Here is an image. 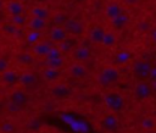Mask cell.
<instances>
[{
  "mask_svg": "<svg viewBox=\"0 0 156 133\" xmlns=\"http://www.w3.org/2000/svg\"><path fill=\"white\" fill-rule=\"evenodd\" d=\"M104 102L107 109H110L112 112H121L126 107V100L124 98L117 93V92H110L105 95Z\"/></svg>",
  "mask_w": 156,
  "mask_h": 133,
  "instance_id": "6da1fadb",
  "label": "cell"
},
{
  "mask_svg": "<svg viewBox=\"0 0 156 133\" xmlns=\"http://www.w3.org/2000/svg\"><path fill=\"white\" fill-rule=\"evenodd\" d=\"M119 78V73L116 68L113 67H105L100 71L99 76H98V81L100 83V85L102 87H111L112 84H115Z\"/></svg>",
  "mask_w": 156,
  "mask_h": 133,
  "instance_id": "7a4b0ae2",
  "label": "cell"
},
{
  "mask_svg": "<svg viewBox=\"0 0 156 133\" xmlns=\"http://www.w3.org/2000/svg\"><path fill=\"white\" fill-rule=\"evenodd\" d=\"M150 71H151V65L146 61H136L133 66V73L138 81L149 79Z\"/></svg>",
  "mask_w": 156,
  "mask_h": 133,
  "instance_id": "3957f363",
  "label": "cell"
},
{
  "mask_svg": "<svg viewBox=\"0 0 156 133\" xmlns=\"http://www.w3.org/2000/svg\"><path fill=\"white\" fill-rule=\"evenodd\" d=\"M152 94V87L145 81H139L134 87V96L138 100H145Z\"/></svg>",
  "mask_w": 156,
  "mask_h": 133,
  "instance_id": "277c9868",
  "label": "cell"
},
{
  "mask_svg": "<svg viewBox=\"0 0 156 133\" xmlns=\"http://www.w3.org/2000/svg\"><path fill=\"white\" fill-rule=\"evenodd\" d=\"M10 101L17 104L18 106L21 107H24L29 104L30 101V96L27 92L24 90H21V89H16V90H12L11 94H10Z\"/></svg>",
  "mask_w": 156,
  "mask_h": 133,
  "instance_id": "5b68a950",
  "label": "cell"
},
{
  "mask_svg": "<svg viewBox=\"0 0 156 133\" xmlns=\"http://www.w3.org/2000/svg\"><path fill=\"white\" fill-rule=\"evenodd\" d=\"M51 95L55 98V99H65L67 96L71 95L72 90L71 88L67 85V84H63V83H58V84H55L51 89Z\"/></svg>",
  "mask_w": 156,
  "mask_h": 133,
  "instance_id": "8992f818",
  "label": "cell"
},
{
  "mask_svg": "<svg viewBox=\"0 0 156 133\" xmlns=\"http://www.w3.org/2000/svg\"><path fill=\"white\" fill-rule=\"evenodd\" d=\"M101 127L107 132H116L118 128V120L113 113L105 115L101 120Z\"/></svg>",
  "mask_w": 156,
  "mask_h": 133,
  "instance_id": "52a82bcc",
  "label": "cell"
},
{
  "mask_svg": "<svg viewBox=\"0 0 156 133\" xmlns=\"http://www.w3.org/2000/svg\"><path fill=\"white\" fill-rule=\"evenodd\" d=\"M18 78H20V74L16 72V71H12V70H6L5 72L1 73L0 76V81L7 85H13L18 82Z\"/></svg>",
  "mask_w": 156,
  "mask_h": 133,
  "instance_id": "ba28073f",
  "label": "cell"
},
{
  "mask_svg": "<svg viewBox=\"0 0 156 133\" xmlns=\"http://www.w3.org/2000/svg\"><path fill=\"white\" fill-rule=\"evenodd\" d=\"M35 82H37V77H35V74H33V73H30V72H24V73L20 74L18 83H20L22 87L29 88V87L34 85Z\"/></svg>",
  "mask_w": 156,
  "mask_h": 133,
  "instance_id": "9c48e42d",
  "label": "cell"
},
{
  "mask_svg": "<svg viewBox=\"0 0 156 133\" xmlns=\"http://www.w3.org/2000/svg\"><path fill=\"white\" fill-rule=\"evenodd\" d=\"M68 72H69V74H71L72 77H74V78H84V77L88 74V70H87L83 65H80V63H74V65H72V66L69 67Z\"/></svg>",
  "mask_w": 156,
  "mask_h": 133,
  "instance_id": "30bf717a",
  "label": "cell"
},
{
  "mask_svg": "<svg viewBox=\"0 0 156 133\" xmlns=\"http://www.w3.org/2000/svg\"><path fill=\"white\" fill-rule=\"evenodd\" d=\"M50 38H51V40H54V41L61 43V41H63V40L67 38V32H66V29H63V28H61V27H56V28L51 29V32H50Z\"/></svg>",
  "mask_w": 156,
  "mask_h": 133,
  "instance_id": "8fae6325",
  "label": "cell"
},
{
  "mask_svg": "<svg viewBox=\"0 0 156 133\" xmlns=\"http://www.w3.org/2000/svg\"><path fill=\"white\" fill-rule=\"evenodd\" d=\"M60 71L58 68H51V67H48L43 71V77L44 79H46L48 82H54V81H57L60 78Z\"/></svg>",
  "mask_w": 156,
  "mask_h": 133,
  "instance_id": "7c38bea8",
  "label": "cell"
},
{
  "mask_svg": "<svg viewBox=\"0 0 156 133\" xmlns=\"http://www.w3.org/2000/svg\"><path fill=\"white\" fill-rule=\"evenodd\" d=\"M73 56H74V59L78 60V61H85V60L90 56V51H89L85 46H79V48H77V49L74 50Z\"/></svg>",
  "mask_w": 156,
  "mask_h": 133,
  "instance_id": "4fadbf2b",
  "label": "cell"
},
{
  "mask_svg": "<svg viewBox=\"0 0 156 133\" xmlns=\"http://www.w3.org/2000/svg\"><path fill=\"white\" fill-rule=\"evenodd\" d=\"M49 50H50V46L46 43H37L33 46V51L38 56H46L48 52H49Z\"/></svg>",
  "mask_w": 156,
  "mask_h": 133,
  "instance_id": "5bb4252c",
  "label": "cell"
},
{
  "mask_svg": "<svg viewBox=\"0 0 156 133\" xmlns=\"http://www.w3.org/2000/svg\"><path fill=\"white\" fill-rule=\"evenodd\" d=\"M104 29H101L100 27H94L91 31H90V39L94 41V43H101L102 41V38H104Z\"/></svg>",
  "mask_w": 156,
  "mask_h": 133,
  "instance_id": "9a60e30c",
  "label": "cell"
},
{
  "mask_svg": "<svg viewBox=\"0 0 156 133\" xmlns=\"http://www.w3.org/2000/svg\"><path fill=\"white\" fill-rule=\"evenodd\" d=\"M9 12L12 15V16H17V15H22L23 12V6L20 1H11L9 4Z\"/></svg>",
  "mask_w": 156,
  "mask_h": 133,
  "instance_id": "2e32d148",
  "label": "cell"
},
{
  "mask_svg": "<svg viewBox=\"0 0 156 133\" xmlns=\"http://www.w3.org/2000/svg\"><path fill=\"white\" fill-rule=\"evenodd\" d=\"M29 27L32 28V31H37V32H39V31H41V29L45 27V20L34 17V18L30 20V22H29Z\"/></svg>",
  "mask_w": 156,
  "mask_h": 133,
  "instance_id": "e0dca14e",
  "label": "cell"
},
{
  "mask_svg": "<svg viewBox=\"0 0 156 133\" xmlns=\"http://www.w3.org/2000/svg\"><path fill=\"white\" fill-rule=\"evenodd\" d=\"M122 11H121V7L117 5V4H110L106 9V15L110 17V18H115L117 17L118 15H121Z\"/></svg>",
  "mask_w": 156,
  "mask_h": 133,
  "instance_id": "ac0fdd59",
  "label": "cell"
},
{
  "mask_svg": "<svg viewBox=\"0 0 156 133\" xmlns=\"http://www.w3.org/2000/svg\"><path fill=\"white\" fill-rule=\"evenodd\" d=\"M67 31L73 34H79V33H82V26L78 21H69L66 26V32Z\"/></svg>",
  "mask_w": 156,
  "mask_h": 133,
  "instance_id": "d6986e66",
  "label": "cell"
},
{
  "mask_svg": "<svg viewBox=\"0 0 156 133\" xmlns=\"http://www.w3.org/2000/svg\"><path fill=\"white\" fill-rule=\"evenodd\" d=\"M17 61H18L21 65L29 66V65H32V62H33V56H32V54H29V52H22V54L18 55Z\"/></svg>",
  "mask_w": 156,
  "mask_h": 133,
  "instance_id": "ffe728a7",
  "label": "cell"
},
{
  "mask_svg": "<svg viewBox=\"0 0 156 133\" xmlns=\"http://www.w3.org/2000/svg\"><path fill=\"white\" fill-rule=\"evenodd\" d=\"M127 17L124 16V15H118L117 17H115V18H112V24H113V27L115 28H117V29H121V28H123L124 26H126V23H127Z\"/></svg>",
  "mask_w": 156,
  "mask_h": 133,
  "instance_id": "44dd1931",
  "label": "cell"
},
{
  "mask_svg": "<svg viewBox=\"0 0 156 133\" xmlns=\"http://www.w3.org/2000/svg\"><path fill=\"white\" fill-rule=\"evenodd\" d=\"M30 13L33 15V17H38V18H43V20H45V18L49 16L48 10H46V9H44V7H39V6H38V7L32 9Z\"/></svg>",
  "mask_w": 156,
  "mask_h": 133,
  "instance_id": "7402d4cb",
  "label": "cell"
},
{
  "mask_svg": "<svg viewBox=\"0 0 156 133\" xmlns=\"http://www.w3.org/2000/svg\"><path fill=\"white\" fill-rule=\"evenodd\" d=\"M16 131V126L12 122H4L0 124V132L1 133H13Z\"/></svg>",
  "mask_w": 156,
  "mask_h": 133,
  "instance_id": "603a6c76",
  "label": "cell"
},
{
  "mask_svg": "<svg viewBox=\"0 0 156 133\" xmlns=\"http://www.w3.org/2000/svg\"><path fill=\"white\" fill-rule=\"evenodd\" d=\"M46 65H48V67L58 68L60 70V67L63 65V60H62V57H58V59H48Z\"/></svg>",
  "mask_w": 156,
  "mask_h": 133,
  "instance_id": "cb8c5ba5",
  "label": "cell"
},
{
  "mask_svg": "<svg viewBox=\"0 0 156 133\" xmlns=\"http://www.w3.org/2000/svg\"><path fill=\"white\" fill-rule=\"evenodd\" d=\"M115 41H116V38H115V35H113L112 33H105L101 43H102L105 46H112V45L115 44Z\"/></svg>",
  "mask_w": 156,
  "mask_h": 133,
  "instance_id": "d4e9b609",
  "label": "cell"
},
{
  "mask_svg": "<svg viewBox=\"0 0 156 133\" xmlns=\"http://www.w3.org/2000/svg\"><path fill=\"white\" fill-rule=\"evenodd\" d=\"M46 56H48V59H58V57H61V51L56 48H50Z\"/></svg>",
  "mask_w": 156,
  "mask_h": 133,
  "instance_id": "484cf974",
  "label": "cell"
},
{
  "mask_svg": "<svg viewBox=\"0 0 156 133\" xmlns=\"http://www.w3.org/2000/svg\"><path fill=\"white\" fill-rule=\"evenodd\" d=\"M6 109L10 111V112H12V113H17V112H20L21 111V106H18L17 104H15V102H12V101H9L7 102V105H6Z\"/></svg>",
  "mask_w": 156,
  "mask_h": 133,
  "instance_id": "4316f807",
  "label": "cell"
},
{
  "mask_svg": "<svg viewBox=\"0 0 156 133\" xmlns=\"http://www.w3.org/2000/svg\"><path fill=\"white\" fill-rule=\"evenodd\" d=\"M143 127L144 128H146V129H150V128H152L154 126H155V122H154V120L152 118H150V117H146V118H144V121H143Z\"/></svg>",
  "mask_w": 156,
  "mask_h": 133,
  "instance_id": "83f0119b",
  "label": "cell"
},
{
  "mask_svg": "<svg viewBox=\"0 0 156 133\" xmlns=\"http://www.w3.org/2000/svg\"><path fill=\"white\" fill-rule=\"evenodd\" d=\"M23 22H24V20H23V16L22 15H17V16H13L12 17V23L15 26H21V24H23Z\"/></svg>",
  "mask_w": 156,
  "mask_h": 133,
  "instance_id": "f1b7e54d",
  "label": "cell"
},
{
  "mask_svg": "<svg viewBox=\"0 0 156 133\" xmlns=\"http://www.w3.org/2000/svg\"><path fill=\"white\" fill-rule=\"evenodd\" d=\"M38 39H39V33L37 31L30 32V34L28 35V41H30V43H37Z\"/></svg>",
  "mask_w": 156,
  "mask_h": 133,
  "instance_id": "f546056e",
  "label": "cell"
},
{
  "mask_svg": "<svg viewBox=\"0 0 156 133\" xmlns=\"http://www.w3.org/2000/svg\"><path fill=\"white\" fill-rule=\"evenodd\" d=\"M6 70H9V63H7V61L4 60V59H0V74H1L2 72H5Z\"/></svg>",
  "mask_w": 156,
  "mask_h": 133,
  "instance_id": "4dcf8cb0",
  "label": "cell"
},
{
  "mask_svg": "<svg viewBox=\"0 0 156 133\" xmlns=\"http://www.w3.org/2000/svg\"><path fill=\"white\" fill-rule=\"evenodd\" d=\"M149 79H151L152 83H156V66L151 67V71H150V76H149Z\"/></svg>",
  "mask_w": 156,
  "mask_h": 133,
  "instance_id": "1f68e13d",
  "label": "cell"
},
{
  "mask_svg": "<svg viewBox=\"0 0 156 133\" xmlns=\"http://www.w3.org/2000/svg\"><path fill=\"white\" fill-rule=\"evenodd\" d=\"M152 38H154V40L156 41V31H155V32L152 33Z\"/></svg>",
  "mask_w": 156,
  "mask_h": 133,
  "instance_id": "d6a6232c",
  "label": "cell"
},
{
  "mask_svg": "<svg viewBox=\"0 0 156 133\" xmlns=\"http://www.w3.org/2000/svg\"><path fill=\"white\" fill-rule=\"evenodd\" d=\"M1 6H2V2H1V0H0V9H1Z\"/></svg>",
  "mask_w": 156,
  "mask_h": 133,
  "instance_id": "836d02e7",
  "label": "cell"
}]
</instances>
